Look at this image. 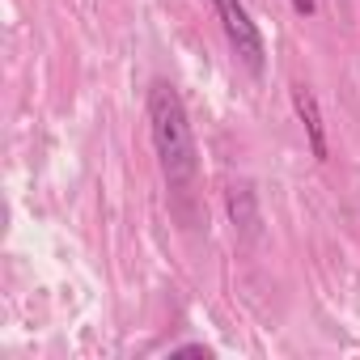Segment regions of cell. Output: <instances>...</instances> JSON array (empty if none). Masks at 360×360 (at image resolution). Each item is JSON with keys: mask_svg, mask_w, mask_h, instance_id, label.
Returning <instances> with one entry per match:
<instances>
[{"mask_svg": "<svg viewBox=\"0 0 360 360\" xmlns=\"http://www.w3.org/2000/svg\"><path fill=\"white\" fill-rule=\"evenodd\" d=\"M144 115H148V140H153L161 178L169 183V191H187L200 174V148H195V131H191L183 94L169 81H153L144 98Z\"/></svg>", "mask_w": 360, "mask_h": 360, "instance_id": "cell-1", "label": "cell"}, {"mask_svg": "<svg viewBox=\"0 0 360 360\" xmlns=\"http://www.w3.org/2000/svg\"><path fill=\"white\" fill-rule=\"evenodd\" d=\"M208 5H212V13H217V22L225 30L229 51L238 56V64L250 77H263V68H267V43H263L259 22L246 9V0H208Z\"/></svg>", "mask_w": 360, "mask_h": 360, "instance_id": "cell-2", "label": "cell"}, {"mask_svg": "<svg viewBox=\"0 0 360 360\" xmlns=\"http://www.w3.org/2000/svg\"><path fill=\"white\" fill-rule=\"evenodd\" d=\"M292 110L301 119V131H305V144L314 153V161H330V140H326V119H322V106L314 98L309 85H292Z\"/></svg>", "mask_w": 360, "mask_h": 360, "instance_id": "cell-3", "label": "cell"}, {"mask_svg": "<svg viewBox=\"0 0 360 360\" xmlns=\"http://www.w3.org/2000/svg\"><path fill=\"white\" fill-rule=\"evenodd\" d=\"M229 217L233 225H242L250 238L259 233V212H255V191L242 183V187H229Z\"/></svg>", "mask_w": 360, "mask_h": 360, "instance_id": "cell-4", "label": "cell"}, {"mask_svg": "<svg viewBox=\"0 0 360 360\" xmlns=\"http://www.w3.org/2000/svg\"><path fill=\"white\" fill-rule=\"evenodd\" d=\"M288 5H292L301 18H314V13H318V0H288Z\"/></svg>", "mask_w": 360, "mask_h": 360, "instance_id": "cell-5", "label": "cell"}, {"mask_svg": "<svg viewBox=\"0 0 360 360\" xmlns=\"http://www.w3.org/2000/svg\"><path fill=\"white\" fill-rule=\"evenodd\" d=\"M174 356H208V347L204 343H187V347H178Z\"/></svg>", "mask_w": 360, "mask_h": 360, "instance_id": "cell-6", "label": "cell"}]
</instances>
